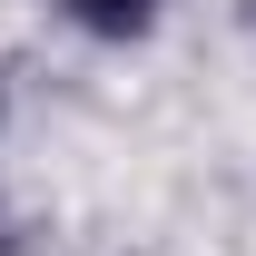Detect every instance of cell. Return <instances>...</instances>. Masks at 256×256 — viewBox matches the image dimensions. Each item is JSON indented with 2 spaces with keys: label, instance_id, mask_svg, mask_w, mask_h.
I'll use <instances>...</instances> for the list:
<instances>
[{
  "label": "cell",
  "instance_id": "7a4b0ae2",
  "mask_svg": "<svg viewBox=\"0 0 256 256\" xmlns=\"http://www.w3.org/2000/svg\"><path fill=\"white\" fill-rule=\"evenodd\" d=\"M10 246H20V226H10V217H0V256H10Z\"/></svg>",
  "mask_w": 256,
  "mask_h": 256
},
{
  "label": "cell",
  "instance_id": "6da1fadb",
  "mask_svg": "<svg viewBox=\"0 0 256 256\" xmlns=\"http://www.w3.org/2000/svg\"><path fill=\"white\" fill-rule=\"evenodd\" d=\"M60 10L89 40H148V30H158V0H60Z\"/></svg>",
  "mask_w": 256,
  "mask_h": 256
}]
</instances>
